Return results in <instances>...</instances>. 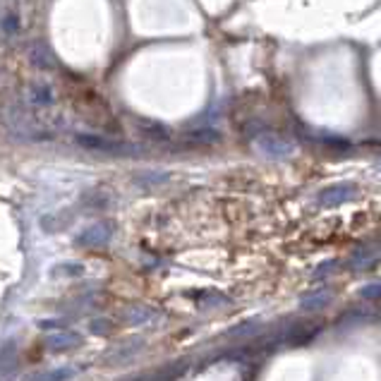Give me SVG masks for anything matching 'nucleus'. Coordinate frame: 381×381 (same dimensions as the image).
I'll list each match as a JSON object with an SVG mask.
<instances>
[{"label": "nucleus", "instance_id": "1", "mask_svg": "<svg viewBox=\"0 0 381 381\" xmlns=\"http://www.w3.org/2000/svg\"><path fill=\"white\" fill-rule=\"evenodd\" d=\"M19 374V343L14 338L0 340V381H14Z\"/></svg>", "mask_w": 381, "mask_h": 381}, {"label": "nucleus", "instance_id": "2", "mask_svg": "<svg viewBox=\"0 0 381 381\" xmlns=\"http://www.w3.org/2000/svg\"><path fill=\"white\" fill-rule=\"evenodd\" d=\"M110 235H113V225L110 223H94L77 235V245H82V247H101L110 240Z\"/></svg>", "mask_w": 381, "mask_h": 381}, {"label": "nucleus", "instance_id": "3", "mask_svg": "<svg viewBox=\"0 0 381 381\" xmlns=\"http://www.w3.org/2000/svg\"><path fill=\"white\" fill-rule=\"evenodd\" d=\"M355 194H358L355 185H348V183L331 185V187H327L322 194H319V204H322V207H340V204L355 199Z\"/></svg>", "mask_w": 381, "mask_h": 381}, {"label": "nucleus", "instance_id": "4", "mask_svg": "<svg viewBox=\"0 0 381 381\" xmlns=\"http://www.w3.org/2000/svg\"><path fill=\"white\" fill-rule=\"evenodd\" d=\"M43 345H46V350H51V353H68V350L82 345V336L74 333V331H55V333L46 336Z\"/></svg>", "mask_w": 381, "mask_h": 381}, {"label": "nucleus", "instance_id": "5", "mask_svg": "<svg viewBox=\"0 0 381 381\" xmlns=\"http://www.w3.org/2000/svg\"><path fill=\"white\" fill-rule=\"evenodd\" d=\"M257 149L269 158H285L293 154V147H290L285 139L276 137V134H264V137L257 139Z\"/></svg>", "mask_w": 381, "mask_h": 381}, {"label": "nucleus", "instance_id": "6", "mask_svg": "<svg viewBox=\"0 0 381 381\" xmlns=\"http://www.w3.org/2000/svg\"><path fill=\"white\" fill-rule=\"evenodd\" d=\"M331 300H333V293H329V290H314V293L305 295V298L300 300V307H302L305 312H317V309L327 307Z\"/></svg>", "mask_w": 381, "mask_h": 381}, {"label": "nucleus", "instance_id": "7", "mask_svg": "<svg viewBox=\"0 0 381 381\" xmlns=\"http://www.w3.org/2000/svg\"><path fill=\"white\" fill-rule=\"evenodd\" d=\"M77 377V369L74 367H55L46 369V372H39L32 381H70Z\"/></svg>", "mask_w": 381, "mask_h": 381}, {"label": "nucleus", "instance_id": "8", "mask_svg": "<svg viewBox=\"0 0 381 381\" xmlns=\"http://www.w3.org/2000/svg\"><path fill=\"white\" fill-rule=\"evenodd\" d=\"M127 319L132 324H147V322H152L154 319V312L152 309H147V307H132L127 312Z\"/></svg>", "mask_w": 381, "mask_h": 381}, {"label": "nucleus", "instance_id": "9", "mask_svg": "<svg viewBox=\"0 0 381 381\" xmlns=\"http://www.w3.org/2000/svg\"><path fill=\"white\" fill-rule=\"evenodd\" d=\"M360 298H364V300L381 298V280H374V283L362 285V288H360Z\"/></svg>", "mask_w": 381, "mask_h": 381}, {"label": "nucleus", "instance_id": "10", "mask_svg": "<svg viewBox=\"0 0 381 381\" xmlns=\"http://www.w3.org/2000/svg\"><path fill=\"white\" fill-rule=\"evenodd\" d=\"M254 331H257V322H245V324H240L238 329H230L228 336H233V338H240V336L254 333Z\"/></svg>", "mask_w": 381, "mask_h": 381}]
</instances>
